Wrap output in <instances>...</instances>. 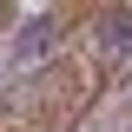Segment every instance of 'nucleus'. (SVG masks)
Segmentation results:
<instances>
[{
    "instance_id": "nucleus-1",
    "label": "nucleus",
    "mask_w": 132,
    "mask_h": 132,
    "mask_svg": "<svg viewBox=\"0 0 132 132\" xmlns=\"http://www.w3.org/2000/svg\"><path fill=\"white\" fill-rule=\"evenodd\" d=\"M126 40L132 13H86V7H66L53 46L20 40L0 79V132H73L93 112L99 86L119 73Z\"/></svg>"
}]
</instances>
